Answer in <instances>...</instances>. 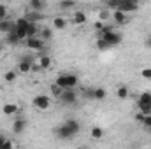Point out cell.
<instances>
[{
	"instance_id": "cell-12",
	"label": "cell",
	"mask_w": 151,
	"mask_h": 149,
	"mask_svg": "<svg viewBox=\"0 0 151 149\" xmlns=\"http://www.w3.org/2000/svg\"><path fill=\"white\" fill-rule=\"evenodd\" d=\"M14 30V21H11L9 18L0 19V34H9Z\"/></svg>"
},
{
	"instance_id": "cell-15",
	"label": "cell",
	"mask_w": 151,
	"mask_h": 149,
	"mask_svg": "<svg viewBox=\"0 0 151 149\" xmlns=\"http://www.w3.org/2000/svg\"><path fill=\"white\" fill-rule=\"evenodd\" d=\"M90 137H91L93 140L104 139V128H102V126H93V128L90 130Z\"/></svg>"
},
{
	"instance_id": "cell-8",
	"label": "cell",
	"mask_w": 151,
	"mask_h": 149,
	"mask_svg": "<svg viewBox=\"0 0 151 149\" xmlns=\"http://www.w3.org/2000/svg\"><path fill=\"white\" fill-rule=\"evenodd\" d=\"M25 46L28 49H32V51H40L44 47V39H40L39 35H35V37H27L25 39Z\"/></svg>"
},
{
	"instance_id": "cell-38",
	"label": "cell",
	"mask_w": 151,
	"mask_h": 149,
	"mask_svg": "<svg viewBox=\"0 0 151 149\" xmlns=\"http://www.w3.org/2000/svg\"><path fill=\"white\" fill-rule=\"evenodd\" d=\"M102 2H104V4H107V2H109V0H102Z\"/></svg>"
},
{
	"instance_id": "cell-1",
	"label": "cell",
	"mask_w": 151,
	"mask_h": 149,
	"mask_svg": "<svg viewBox=\"0 0 151 149\" xmlns=\"http://www.w3.org/2000/svg\"><path fill=\"white\" fill-rule=\"evenodd\" d=\"M79 132H81L79 121L74 119V117H69V119H65L63 125H60V126L55 130V135H56L58 139H62V140H69V139L76 137Z\"/></svg>"
},
{
	"instance_id": "cell-36",
	"label": "cell",
	"mask_w": 151,
	"mask_h": 149,
	"mask_svg": "<svg viewBox=\"0 0 151 149\" xmlns=\"http://www.w3.org/2000/svg\"><path fill=\"white\" fill-rule=\"evenodd\" d=\"M144 46H146L148 49H151V35H148V37L144 39Z\"/></svg>"
},
{
	"instance_id": "cell-33",
	"label": "cell",
	"mask_w": 151,
	"mask_h": 149,
	"mask_svg": "<svg viewBox=\"0 0 151 149\" xmlns=\"http://www.w3.org/2000/svg\"><path fill=\"white\" fill-rule=\"evenodd\" d=\"M99 16H100V19H102V21H107L111 14H109V11H107V9H104V11H100V14H99Z\"/></svg>"
},
{
	"instance_id": "cell-28",
	"label": "cell",
	"mask_w": 151,
	"mask_h": 149,
	"mask_svg": "<svg viewBox=\"0 0 151 149\" xmlns=\"http://www.w3.org/2000/svg\"><path fill=\"white\" fill-rule=\"evenodd\" d=\"M63 90H65V88H62V86H58V84L55 82V84L51 86V95H53V97H58V98H60V95H62V91H63Z\"/></svg>"
},
{
	"instance_id": "cell-29",
	"label": "cell",
	"mask_w": 151,
	"mask_h": 149,
	"mask_svg": "<svg viewBox=\"0 0 151 149\" xmlns=\"http://www.w3.org/2000/svg\"><path fill=\"white\" fill-rule=\"evenodd\" d=\"M74 5H76L74 0H62V2H60V7H62V9H72Z\"/></svg>"
},
{
	"instance_id": "cell-14",
	"label": "cell",
	"mask_w": 151,
	"mask_h": 149,
	"mask_svg": "<svg viewBox=\"0 0 151 149\" xmlns=\"http://www.w3.org/2000/svg\"><path fill=\"white\" fill-rule=\"evenodd\" d=\"M127 12H123V11H114L113 12V21L114 23H118V25H127Z\"/></svg>"
},
{
	"instance_id": "cell-10",
	"label": "cell",
	"mask_w": 151,
	"mask_h": 149,
	"mask_svg": "<svg viewBox=\"0 0 151 149\" xmlns=\"http://www.w3.org/2000/svg\"><path fill=\"white\" fill-rule=\"evenodd\" d=\"M25 126H27L25 117H16L14 123H12V133H14V135H21V133L25 132Z\"/></svg>"
},
{
	"instance_id": "cell-7",
	"label": "cell",
	"mask_w": 151,
	"mask_h": 149,
	"mask_svg": "<svg viewBox=\"0 0 151 149\" xmlns=\"http://www.w3.org/2000/svg\"><path fill=\"white\" fill-rule=\"evenodd\" d=\"M60 100L63 102V104H76L77 102V93H76L74 88H65L63 91H62V95H60Z\"/></svg>"
},
{
	"instance_id": "cell-9",
	"label": "cell",
	"mask_w": 151,
	"mask_h": 149,
	"mask_svg": "<svg viewBox=\"0 0 151 149\" xmlns=\"http://www.w3.org/2000/svg\"><path fill=\"white\" fill-rule=\"evenodd\" d=\"M135 119L144 126L146 132L151 133V114H142V112H139V114H135Z\"/></svg>"
},
{
	"instance_id": "cell-27",
	"label": "cell",
	"mask_w": 151,
	"mask_h": 149,
	"mask_svg": "<svg viewBox=\"0 0 151 149\" xmlns=\"http://www.w3.org/2000/svg\"><path fill=\"white\" fill-rule=\"evenodd\" d=\"M39 37L44 39V40H51V39H53V30H51V28H42V30L39 32Z\"/></svg>"
},
{
	"instance_id": "cell-6",
	"label": "cell",
	"mask_w": 151,
	"mask_h": 149,
	"mask_svg": "<svg viewBox=\"0 0 151 149\" xmlns=\"http://www.w3.org/2000/svg\"><path fill=\"white\" fill-rule=\"evenodd\" d=\"M34 56L32 54H27V56H21L19 62H18V72L19 74H28L32 72V67H34Z\"/></svg>"
},
{
	"instance_id": "cell-4",
	"label": "cell",
	"mask_w": 151,
	"mask_h": 149,
	"mask_svg": "<svg viewBox=\"0 0 151 149\" xmlns=\"http://www.w3.org/2000/svg\"><path fill=\"white\" fill-rule=\"evenodd\" d=\"M58 86H62V88H76L77 86V82H79V77L76 74H60L56 77V81H55Z\"/></svg>"
},
{
	"instance_id": "cell-39",
	"label": "cell",
	"mask_w": 151,
	"mask_h": 149,
	"mask_svg": "<svg viewBox=\"0 0 151 149\" xmlns=\"http://www.w3.org/2000/svg\"><path fill=\"white\" fill-rule=\"evenodd\" d=\"M0 2H4V4H5V2H7V0H0Z\"/></svg>"
},
{
	"instance_id": "cell-2",
	"label": "cell",
	"mask_w": 151,
	"mask_h": 149,
	"mask_svg": "<svg viewBox=\"0 0 151 149\" xmlns=\"http://www.w3.org/2000/svg\"><path fill=\"white\" fill-rule=\"evenodd\" d=\"M109 9L113 11H123V12H135L139 9V2L137 0H109L106 4Z\"/></svg>"
},
{
	"instance_id": "cell-24",
	"label": "cell",
	"mask_w": 151,
	"mask_h": 149,
	"mask_svg": "<svg viewBox=\"0 0 151 149\" xmlns=\"http://www.w3.org/2000/svg\"><path fill=\"white\" fill-rule=\"evenodd\" d=\"M137 107H139V112H142V114H151V102H139L137 100Z\"/></svg>"
},
{
	"instance_id": "cell-32",
	"label": "cell",
	"mask_w": 151,
	"mask_h": 149,
	"mask_svg": "<svg viewBox=\"0 0 151 149\" xmlns=\"http://www.w3.org/2000/svg\"><path fill=\"white\" fill-rule=\"evenodd\" d=\"M141 75H142L144 79L151 81V67H146V69H142V70H141Z\"/></svg>"
},
{
	"instance_id": "cell-11",
	"label": "cell",
	"mask_w": 151,
	"mask_h": 149,
	"mask_svg": "<svg viewBox=\"0 0 151 149\" xmlns=\"http://www.w3.org/2000/svg\"><path fill=\"white\" fill-rule=\"evenodd\" d=\"M86 97H90V98H95V100H104V98L107 97V91H106L104 88H95V90H90V91H86Z\"/></svg>"
},
{
	"instance_id": "cell-16",
	"label": "cell",
	"mask_w": 151,
	"mask_h": 149,
	"mask_svg": "<svg viewBox=\"0 0 151 149\" xmlns=\"http://www.w3.org/2000/svg\"><path fill=\"white\" fill-rule=\"evenodd\" d=\"M28 21H32V23H37V21H40L44 16H42V11H34V9H30V12L25 16Z\"/></svg>"
},
{
	"instance_id": "cell-37",
	"label": "cell",
	"mask_w": 151,
	"mask_h": 149,
	"mask_svg": "<svg viewBox=\"0 0 151 149\" xmlns=\"http://www.w3.org/2000/svg\"><path fill=\"white\" fill-rule=\"evenodd\" d=\"M5 140H7V139H5V135H2V133H0V149H2V146H4V142H5Z\"/></svg>"
},
{
	"instance_id": "cell-41",
	"label": "cell",
	"mask_w": 151,
	"mask_h": 149,
	"mask_svg": "<svg viewBox=\"0 0 151 149\" xmlns=\"http://www.w3.org/2000/svg\"><path fill=\"white\" fill-rule=\"evenodd\" d=\"M137 2H141V0H137Z\"/></svg>"
},
{
	"instance_id": "cell-18",
	"label": "cell",
	"mask_w": 151,
	"mask_h": 149,
	"mask_svg": "<svg viewBox=\"0 0 151 149\" xmlns=\"http://www.w3.org/2000/svg\"><path fill=\"white\" fill-rule=\"evenodd\" d=\"M67 27V19L63 18V16H56L55 19H53V28H56V30H63Z\"/></svg>"
},
{
	"instance_id": "cell-35",
	"label": "cell",
	"mask_w": 151,
	"mask_h": 149,
	"mask_svg": "<svg viewBox=\"0 0 151 149\" xmlns=\"http://www.w3.org/2000/svg\"><path fill=\"white\" fill-rule=\"evenodd\" d=\"M11 148H14V142H11V140H5L4 146H2V149H11Z\"/></svg>"
},
{
	"instance_id": "cell-22",
	"label": "cell",
	"mask_w": 151,
	"mask_h": 149,
	"mask_svg": "<svg viewBox=\"0 0 151 149\" xmlns=\"http://www.w3.org/2000/svg\"><path fill=\"white\" fill-rule=\"evenodd\" d=\"M5 39H7V42L11 44V46H16V44H19L21 42V39L18 37V34L12 30V32H9V34H5Z\"/></svg>"
},
{
	"instance_id": "cell-17",
	"label": "cell",
	"mask_w": 151,
	"mask_h": 149,
	"mask_svg": "<svg viewBox=\"0 0 151 149\" xmlns=\"http://www.w3.org/2000/svg\"><path fill=\"white\" fill-rule=\"evenodd\" d=\"M72 23L74 25H84L86 23V14L83 11H76L74 16H72Z\"/></svg>"
},
{
	"instance_id": "cell-19",
	"label": "cell",
	"mask_w": 151,
	"mask_h": 149,
	"mask_svg": "<svg viewBox=\"0 0 151 149\" xmlns=\"http://www.w3.org/2000/svg\"><path fill=\"white\" fill-rule=\"evenodd\" d=\"M37 63H39V67H40L42 70H46V69H49V67L53 65V60H51V56L44 54V56H40V60H39Z\"/></svg>"
},
{
	"instance_id": "cell-26",
	"label": "cell",
	"mask_w": 151,
	"mask_h": 149,
	"mask_svg": "<svg viewBox=\"0 0 151 149\" xmlns=\"http://www.w3.org/2000/svg\"><path fill=\"white\" fill-rule=\"evenodd\" d=\"M4 79H5V82H14L18 79V70H7L4 74Z\"/></svg>"
},
{
	"instance_id": "cell-5",
	"label": "cell",
	"mask_w": 151,
	"mask_h": 149,
	"mask_svg": "<svg viewBox=\"0 0 151 149\" xmlns=\"http://www.w3.org/2000/svg\"><path fill=\"white\" fill-rule=\"evenodd\" d=\"M32 105H34V109H37L40 112L47 111L51 107V97H47V95H37V97H34Z\"/></svg>"
},
{
	"instance_id": "cell-23",
	"label": "cell",
	"mask_w": 151,
	"mask_h": 149,
	"mask_svg": "<svg viewBox=\"0 0 151 149\" xmlns=\"http://www.w3.org/2000/svg\"><path fill=\"white\" fill-rule=\"evenodd\" d=\"M28 4H30V9L34 11H42L46 7V0H30Z\"/></svg>"
},
{
	"instance_id": "cell-21",
	"label": "cell",
	"mask_w": 151,
	"mask_h": 149,
	"mask_svg": "<svg viewBox=\"0 0 151 149\" xmlns=\"http://www.w3.org/2000/svg\"><path fill=\"white\" fill-rule=\"evenodd\" d=\"M128 95H130V90H128L127 86H118V88H116V97H118V98L125 100V98H128Z\"/></svg>"
},
{
	"instance_id": "cell-13",
	"label": "cell",
	"mask_w": 151,
	"mask_h": 149,
	"mask_svg": "<svg viewBox=\"0 0 151 149\" xmlns=\"http://www.w3.org/2000/svg\"><path fill=\"white\" fill-rule=\"evenodd\" d=\"M18 111H19V105L14 104V102H9V104H5V105L2 107V112H4L5 116H14V114H18Z\"/></svg>"
},
{
	"instance_id": "cell-3",
	"label": "cell",
	"mask_w": 151,
	"mask_h": 149,
	"mask_svg": "<svg viewBox=\"0 0 151 149\" xmlns=\"http://www.w3.org/2000/svg\"><path fill=\"white\" fill-rule=\"evenodd\" d=\"M99 37H102V39H106L107 42H109V46L113 47V46H118L121 40H123V35L119 34V32H116V30H113L111 27H104V30H100L99 32Z\"/></svg>"
},
{
	"instance_id": "cell-30",
	"label": "cell",
	"mask_w": 151,
	"mask_h": 149,
	"mask_svg": "<svg viewBox=\"0 0 151 149\" xmlns=\"http://www.w3.org/2000/svg\"><path fill=\"white\" fill-rule=\"evenodd\" d=\"M139 102H151V91H144L139 95Z\"/></svg>"
},
{
	"instance_id": "cell-31",
	"label": "cell",
	"mask_w": 151,
	"mask_h": 149,
	"mask_svg": "<svg viewBox=\"0 0 151 149\" xmlns=\"http://www.w3.org/2000/svg\"><path fill=\"white\" fill-rule=\"evenodd\" d=\"M7 18V7L4 2H0V19H5Z\"/></svg>"
},
{
	"instance_id": "cell-34",
	"label": "cell",
	"mask_w": 151,
	"mask_h": 149,
	"mask_svg": "<svg viewBox=\"0 0 151 149\" xmlns=\"http://www.w3.org/2000/svg\"><path fill=\"white\" fill-rule=\"evenodd\" d=\"M104 27H106V23H104L102 19H99V21L95 23V30H97V32H100V30H104Z\"/></svg>"
},
{
	"instance_id": "cell-25",
	"label": "cell",
	"mask_w": 151,
	"mask_h": 149,
	"mask_svg": "<svg viewBox=\"0 0 151 149\" xmlns=\"http://www.w3.org/2000/svg\"><path fill=\"white\" fill-rule=\"evenodd\" d=\"M111 46H109V42L106 40V39H102V37H99L97 39V49L99 51H107Z\"/></svg>"
},
{
	"instance_id": "cell-20",
	"label": "cell",
	"mask_w": 151,
	"mask_h": 149,
	"mask_svg": "<svg viewBox=\"0 0 151 149\" xmlns=\"http://www.w3.org/2000/svg\"><path fill=\"white\" fill-rule=\"evenodd\" d=\"M39 27L37 23H32V21H28V27H27V37H35V35H39Z\"/></svg>"
},
{
	"instance_id": "cell-40",
	"label": "cell",
	"mask_w": 151,
	"mask_h": 149,
	"mask_svg": "<svg viewBox=\"0 0 151 149\" xmlns=\"http://www.w3.org/2000/svg\"><path fill=\"white\" fill-rule=\"evenodd\" d=\"M0 51H2V44H0Z\"/></svg>"
}]
</instances>
